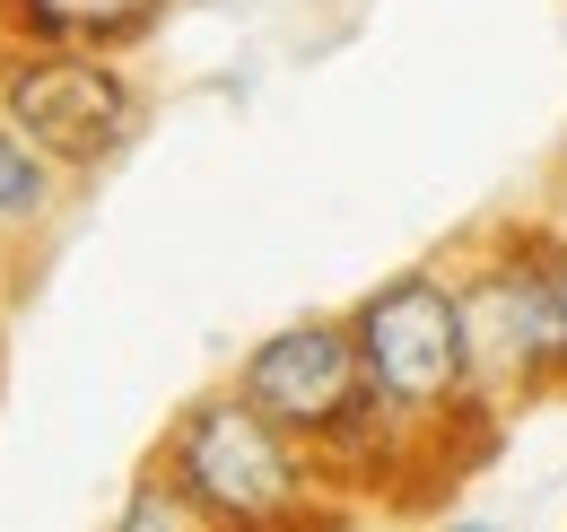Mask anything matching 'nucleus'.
Returning <instances> with one entry per match:
<instances>
[{
	"instance_id": "f257e3e1",
	"label": "nucleus",
	"mask_w": 567,
	"mask_h": 532,
	"mask_svg": "<svg viewBox=\"0 0 567 532\" xmlns=\"http://www.w3.org/2000/svg\"><path fill=\"white\" fill-rule=\"evenodd\" d=\"M358 332V367H367V393L384 401L402 428H420L445 463L472 471L497 454V428L506 410L481 393L472 376V332H463V288H454V263H402L384 270L375 288H358L350 306Z\"/></svg>"
},
{
	"instance_id": "f03ea898",
	"label": "nucleus",
	"mask_w": 567,
	"mask_h": 532,
	"mask_svg": "<svg viewBox=\"0 0 567 532\" xmlns=\"http://www.w3.org/2000/svg\"><path fill=\"white\" fill-rule=\"evenodd\" d=\"M157 463L184 480L202 532H323L341 524V489L306 437L236 393L227 376L184 393L157 428Z\"/></svg>"
},
{
	"instance_id": "7ed1b4c3",
	"label": "nucleus",
	"mask_w": 567,
	"mask_h": 532,
	"mask_svg": "<svg viewBox=\"0 0 567 532\" xmlns=\"http://www.w3.org/2000/svg\"><path fill=\"white\" fill-rule=\"evenodd\" d=\"M463 288V332H472V376L481 393L515 419L567 401V227L542 218H489L454 254Z\"/></svg>"
},
{
	"instance_id": "20e7f679",
	"label": "nucleus",
	"mask_w": 567,
	"mask_h": 532,
	"mask_svg": "<svg viewBox=\"0 0 567 532\" xmlns=\"http://www.w3.org/2000/svg\"><path fill=\"white\" fill-rule=\"evenodd\" d=\"M0 114L35 140L71 184H96L105 166H123L141 149L148 79L132 70V53L0 35Z\"/></svg>"
},
{
	"instance_id": "39448f33",
	"label": "nucleus",
	"mask_w": 567,
	"mask_h": 532,
	"mask_svg": "<svg viewBox=\"0 0 567 532\" xmlns=\"http://www.w3.org/2000/svg\"><path fill=\"white\" fill-rule=\"evenodd\" d=\"M175 0H0V35L27 44H96V53H141L166 27Z\"/></svg>"
},
{
	"instance_id": "423d86ee",
	"label": "nucleus",
	"mask_w": 567,
	"mask_h": 532,
	"mask_svg": "<svg viewBox=\"0 0 567 532\" xmlns=\"http://www.w3.org/2000/svg\"><path fill=\"white\" fill-rule=\"evenodd\" d=\"M62 201H71V175L0 114V263H9L18 245H35V236L62 218Z\"/></svg>"
},
{
	"instance_id": "0eeeda50",
	"label": "nucleus",
	"mask_w": 567,
	"mask_h": 532,
	"mask_svg": "<svg viewBox=\"0 0 567 532\" xmlns=\"http://www.w3.org/2000/svg\"><path fill=\"white\" fill-rule=\"evenodd\" d=\"M114 532H202V515H193V498H184V480L148 454L141 471H132V489L114 498Z\"/></svg>"
},
{
	"instance_id": "6e6552de",
	"label": "nucleus",
	"mask_w": 567,
	"mask_h": 532,
	"mask_svg": "<svg viewBox=\"0 0 567 532\" xmlns=\"http://www.w3.org/2000/svg\"><path fill=\"white\" fill-rule=\"evenodd\" d=\"M550 218H559V227H567V175H559V201H550Z\"/></svg>"
},
{
	"instance_id": "1a4fd4ad",
	"label": "nucleus",
	"mask_w": 567,
	"mask_h": 532,
	"mask_svg": "<svg viewBox=\"0 0 567 532\" xmlns=\"http://www.w3.org/2000/svg\"><path fill=\"white\" fill-rule=\"evenodd\" d=\"M0 393H9V340H0Z\"/></svg>"
}]
</instances>
